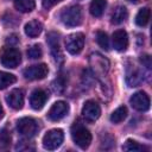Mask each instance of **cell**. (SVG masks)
Here are the masks:
<instances>
[{
	"label": "cell",
	"instance_id": "obj_1",
	"mask_svg": "<svg viewBox=\"0 0 152 152\" xmlns=\"http://www.w3.org/2000/svg\"><path fill=\"white\" fill-rule=\"evenodd\" d=\"M83 19L82 8L78 5H71L69 7H65L61 13V20L65 26L75 27L81 25Z\"/></svg>",
	"mask_w": 152,
	"mask_h": 152
},
{
	"label": "cell",
	"instance_id": "obj_2",
	"mask_svg": "<svg viewBox=\"0 0 152 152\" xmlns=\"http://www.w3.org/2000/svg\"><path fill=\"white\" fill-rule=\"evenodd\" d=\"M71 138H72L74 142L83 150H86L91 142V133L80 122H75L72 125Z\"/></svg>",
	"mask_w": 152,
	"mask_h": 152
},
{
	"label": "cell",
	"instance_id": "obj_3",
	"mask_svg": "<svg viewBox=\"0 0 152 152\" xmlns=\"http://www.w3.org/2000/svg\"><path fill=\"white\" fill-rule=\"evenodd\" d=\"M0 62L5 68L14 69L21 62V55L15 48H5L0 53Z\"/></svg>",
	"mask_w": 152,
	"mask_h": 152
},
{
	"label": "cell",
	"instance_id": "obj_4",
	"mask_svg": "<svg viewBox=\"0 0 152 152\" xmlns=\"http://www.w3.org/2000/svg\"><path fill=\"white\" fill-rule=\"evenodd\" d=\"M63 140H64L63 131L59 128H53L46 132L45 135L43 137V146L45 150L52 151V150L58 148L62 145Z\"/></svg>",
	"mask_w": 152,
	"mask_h": 152
},
{
	"label": "cell",
	"instance_id": "obj_5",
	"mask_svg": "<svg viewBox=\"0 0 152 152\" xmlns=\"http://www.w3.org/2000/svg\"><path fill=\"white\" fill-rule=\"evenodd\" d=\"M84 46V34L81 32L71 33L65 38V49L71 55H78Z\"/></svg>",
	"mask_w": 152,
	"mask_h": 152
},
{
	"label": "cell",
	"instance_id": "obj_6",
	"mask_svg": "<svg viewBox=\"0 0 152 152\" xmlns=\"http://www.w3.org/2000/svg\"><path fill=\"white\" fill-rule=\"evenodd\" d=\"M17 129L21 135L32 138L38 131V124L32 118H21L17 122Z\"/></svg>",
	"mask_w": 152,
	"mask_h": 152
},
{
	"label": "cell",
	"instance_id": "obj_7",
	"mask_svg": "<svg viewBox=\"0 0 152 152\" xmlns=\"http://www.w3.org/2000/svg\"><path fill=\"white\" fill-rule=\"evenodd\" d=\"M89 62H90V66L94 75L104 76L107 74L109 69V62L103 56H101L100 53H93L89 58Z\"/></svg>",
	"mask_w": 152,
	"mask_h": 152
},
{
	"label": "cell",
	"instance_id": "obj_8",
	"mask_svg": "<svg viewBox=\"0 0 152 152\" xmlns=\"http://www.w3.org/2000/svg\"><path fill=\"white\" fill-rule=\"evenodd\" d=\"M48 72H49V69H48L46 64L40 63V64H34V65L27 66L23 71V75L28 81H36V80H43L44 77H46Z\"/></svg>",
	"mask_w": 152,
	"mask_h": 152
},
{
	"label": "cell",
	"instance_id": "obj_9",
	"mask_svg": "<svg viewBox=\"0 0 152 152\" xmlns=\"http://www.w3.org/2000/svg\"><path fill=\"white\" fill-rule=\"evenodd\" d=\"M46 42L50 46V51L52 57L57 63L63 62V53L61 51V45H59V34L57 32H49L46 37Z\"/></svg>",
	"mask_w": 152,
	"mask_h": 152
},
{
	"label": "cell",
	"instance_id": "obj_10",
	"mask_svg": "<svg viewBox=\"0 0 152 152\" xmlns=\"http://www.w3.org/2000/svg\"><path fill=\"white\" fill-rule=\"evenodd\" d=\"M131 106L139 112H145L150 108V97L145 91H137L129 99Z\"/></svg>",
	"mask_w": 152,
	"mask_h": 152
},
{
	"label": "cell",
	"instance_id": "obj_11",
	"mask_svg": "<svg viewBox=\"0 0 152 152\" xmlns=\"http://www.w3.org/2000/svg\"><path fill=\"white\" fill-rule=\"evenodd\" d=\"M101 114V108L99 103L94 100H88L82 107V115L87 121H95Z\"/></svg>",
	"mask_w": 152,
	"mask_h": 152
},
{
	"label": "cell",
	"instance_id": "obj_12",
	"mask_svg": "<svg viewBox=\"0 0 152 152\" xmlns=\"http://www.w3.org/2000/svg\"><path fill=\"white\" fill-rule=\"evenodd\" d=\"M69 112V104L64 101H57L55 102L51 108L48 112V118L52 121H58L63 119Z\"/></svg>",
	"mask_w": 152,
	"mask_h": 152
},
{
	"label": "cell",
	"instance_id": "obj_13",
	"mask_svg": "<svg viewBox=\"0 0 152 152\" xmlns=\"http://www.w3.org/2000/svg\"><path fill=\"white\" fill-rule=\"evenodd\" d=\"M7 104L13 109H21L24 106V91L23 89H13L10 91V94L6 96Z\"/></svg>",
	"mask_w": 152,
	"mask_h": 152
},
{
	"label": "cell",
	"instance_id": "obj_14",
	"mask_svg": "<svg viewBox=\"0 0 152 152\" xmlns=\"http://www.w3.org/2000/svg\"><path fill=\"white\" fill-rule=\"evenodd\" d=\"M48 100V94L43 89H34L30 96V104L34 110H39L44 107Z\"/></svg>",
	"mask_w": 152,
	"mask_h": 152
},
{
	"label": "cell",
	"instance_id": "obj_15",
	"mask_svg": "<svg viewBox=\"0 0 152 152\" xmlns=\"http://www.w3.org/2000/svg\"><path fill=\"white\" fill-rule=\"evenodd\" d=\"M113 45L118 51H125L128 46V36L125 30H116L113 33Z\"/></svg>",
	"mask_w": 152,
	"mask_h": 152
},
{
	"label": "cell",
	"instance_id": "obj_16",
	"mask_svg": "<svg viewBox=\"0 0 152 152\" xmlns=\"http://www.w3.org/2000/svg\"><path fill=\"white\" fill-rule=\"evenodd\" d=\"M127 17H128V11H127V8H126L125 6H121V5H120V6H118V7L113 11L110 21H112V24H114V25H119V24L124 23V21L127 19Z\"/></svg>",
	"mask_w": 152,
	"mask_h": 152
},
{
	"label": "cell",
	"instance_id": "obj_17",
	"mask_svg": "<svg viewBox=\"0 0 152 152\" xmlns=\"http://www.w3.org/2000/svg\"><path fill=\"white\" fill-rule=\"evenodd\" d=\"M25 33L28 36V37H31V38H34V37H37V36H39L40 34V32H42V30H43V25H42V23L40 21H38V20H31V21H28L26 25H25Z\"/></svg>",
	"mask_w": 152,
	"mask_h": 152
},
{
	"label": "cell",
	"instance_id": "obj_18",
	"mask_svg": "<svg viewBox=\"0 0 152 152\" xmlns=\"http://www.w3.org/2000/svg\"><path fill=\"white\" fill-rule=\"evenodd\" d=\"M106 7H107V0H93L90 4L89 11H90V14L93 17L99 18L103 14Z\"/></svg>",
	"mask_w": 152,
	"mask_h": 152
},
{
	"label": "cell",
	"instance_id": "obj_19",
	"mask_svg": "<svg viewBox=\"0 0 152 152\" xmlns=\"http://www.w3.org/2000/svg\"><path fill=\"white\" fill-rule=\"evenodd\" d=\"M14 7L21 13H28L36 7L34 0H14Z\"/></svg>",
	"mask_w": 152,
	"mask_h": 152
},
{
	"label": "cell",
	"instance_id": "obj_20",
	"mask_svg": "<svg viewBox=\"0 0 152 152\" xmlns=\"http://www.w3.org/2000/svg\"><path fill=\"white\" fill-rule=\"evenodd\" d=\"M150 15H151V11L150 8L147 7H144V8H140L137 17H135V24L140 27L142 26H146L148 20H150Z\"/></svg>",
	"mask_w": 152,
	"mask_h": 152
},
{
	"label": "cell",
	"instance_id": "obj_21",
	"mask_svg": "<svg viewBox=\"0 0 152 152\" xmlns=\"http://www.w3.org/2000/svg\"><path fill=\"white\" fill-rule=\"evenodd\" d=\"M127 116V108L125 106H120L119 108H116L112 115H110V121L113 124H120L121 121H124Z\"/></svg>",
	"mask_w": 152,
	"mask_h": 152
},
{
	"label": "cell",
	"instance_id": "obj_22",
	"mask_svg": "<svg viewBox=\"0 0 152 152\" xmlns=\"http://www.w3.org/2000/svg\"><path fill=\"white\" fill-rule=\"evenodd\" d=\"M17 81V77L13 74L10 72H5V71H0V89H5L8 86L13 84Z\"/></svg>",
	"mask_w": 152,
	"mask_h": 152
},
{
	"label": "cell",
	"instance_id": "obj_23",
	"mask_svg": "<svg viewBox=\"0 0 152 152\" xmlns=\"http://www.w3.org/2000/svg\"><path fill=\"white\" fill-rule=\"evenodd\" d=\"M127 83L129 84V87H137L141 81H142V76L141 72L137 69H134L132 72H127V77H126Z\"/></svg>",
	"mask_w": 152,
	"mask_h": 152
},
{
	"label": "cell",
	"instance_id": "obj_24",
	"mask_svg": "<svg viewBox=\"0 0 152 152\" xmlns=\"http://www.w3.org/2000/svg\"><path fill=\"white\" fill-rule=\"evenodd\" d=\"M122 148L125 150V151H133V152H139V151H147L148 148L146 147V146H144V145H140L139 142H137L135 140H132V139H127L126 140V142H125V145L122 146Z\"/></svg>",
	"mask_w": 152,
	"mask_h": 152
},
{
	"label": "cell",
	"instance_id": "obj_25",
	"mask_svg": "<svg viewBox=\"0 0 152 152\" xmlns=\"http://www.w3.org/2000/svg\"><path fill=\"white\" fill-rule=\"evenodd\" d=\"M11 145V134L6 128L0 129V150H7Z\"/></svg>",
	"mask_w": 152,
	"mask_h": 152
},
{
	"label": "cell",
	"instance_id": "obj_26",
	"mask_svg": "<svg viewBox=\"0 0 152 152\" xmlns=\"http://www.w3.org/2000/svg\"><path fill=\"white\" fill-rule=\"evenodd\" d=\"M96 42L100 45V48H102L103 50H109V39L107 33H104L103 31L96 32Z\"/></svg>",
	"mask_w": 152,
	"mask_h": 152
},
{
	"label": "cell",
	"instance_id": "obj_27",
	"mask_svg": "<svg viewBox=\"0 0 152 152\" xmlns=\"http://www.w3.org/2000/svg\"><path fill=\"white\" fill-rule=\"evenodd\" d=\"M42 55H43V50L39 44H34L31 48H28V50H27V56L32 59H38L42 57Z\"/></svg>",
	"mask_w": 152,
	"mask_h": 152
},
{
	"label": "cell",
	"instance_id": "obj_28",
	"mask_svg": "<svg viewBox=\"0 0 152 152\" xmlns=\"http://www.w3.org/2000/svg\"><path fill=\"white\" fill-rule=\"evenodd\" d=\"M62 0H43V7L44 8H51L52 6H55L56 4L61 2Z\"/></svg>",
	"mask_w": 152,
	"mask_h": 152
},
{
	"label": "cell",
	"instance_id": "obj_29",
	"mask_svg": "<svg viewBox=\"0 0 152 152\" xmlns=\"http://www.w3.org/2000/svg\"><path fill=\"white\" fill-rule=\"evenodd\" d=\"M140 61H141L142 64L146 65V68H150V66H151V63H150V56H147V55H146V56H141Z\"/></svg>",
	"mask_w": 152,
	"mask_h": 152
},
{
	"label": "cell",
	"instance_id": "obj_30",
	"mask_svg": "<svg viewBox=\"0 0 152 152\" xmlns=\"http://www.w3.org/2000/svg\"><path fill=\"white\" fill-rule=\"evenodd\" d=\"M6 42H7V43H13V44H15V43L18 42V38H17L15 34H12L11 37H8V38L6 39Z\"/></svg>",
	"mask_w": 152,
	"mask_h": 152
},
{
	"label": "cell",
	"instance_id": "obj_31",
	"mask_svg": "<svg viewBox=\"0 0 152 152\" xmlns=\"http://www.w3.org/2000/svg\"><path fill=\"white\" fill-rule=\"evenodd\" d=\"M4 114H5V113H4V108H2V106H1V103H0V120L4 118Z\"/></svg>",
	"mask_w": 152,
	"mask_h": 152
},
{
	"label": "cell",
	"instance_id": "obj_32",
	"mask_svg": "<svg viewBox=\"0 0 152 152\" xmlns=\"http://www.w3.org/2000/svg\"><path fill=\"white\" fill-rule=\"evenodd\" d=\"M128 1H132V2H135V1H138V0H128Z\"/></svg>",
	"mask_w": 152,
	"mask_h": 152
}]
</instances>
